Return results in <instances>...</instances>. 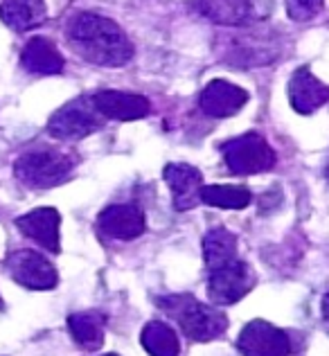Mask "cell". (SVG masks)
Here are the masks:
<instances>
[{
    "instance_id": "8992f818",
    "label": "cell",
    "mask_w": 329,
    "mask_h": 356,
    "mask_svg": "<svg viewBox=\"0 0 329 356\" xmlns=\"http://www.w3.org/2000/svg\"><path fill=\"white\" fill-rule=\"evenodd\" d=\"M102 127H104V118H102V113L95 108L90 97H79V99L68 102V104H63L61 108L54 111L48 122L50 136L59 140L88 138Z\"/></svg>"
},
{
    "instance_id": "9c48e42d",
    "label": "cell",
    "mask_w": 329,
    "mask_h": 356,
    "mask_svg": "<svg viewBox=\"0 0 329 356\" xmlns=\"http://www.w3.org/2000/svg\"><path fill=\"white\" fill-rule=\"evenodd\" d=\"M241 356H289L291 339L284 330L266 321H252L241 330L237 339Z\"/></svg>"
},
{
    "instance_id": "ac0fdd59",
    "label": "cell",
    "mask_w": 329,
    "mask_h": 356,
    "mask_svg": "<svg viewBox=\"0 0 329 356\" xmlns=\"http://www.w3.org/2000/svg\"><path fill=\"white\" fill-rule=\"evenodd\" d=\"M48 7L45 0H3L0 5V21L14 32L34 30L45 21Z\"/></svg>"
},
{
    "instance_id": "4fadbf2b",
    "label": "cell",
    "mask_w": 329,
    "mask_h": 356,
    "mask_svg": "<svg viewBox=\"0 0 329 356\" xmlns=\"http://www.w3.org/2000/svg\"><path fill=\"white\" fill-rule=\"evenodd\" d=\"M248 104V92L230 81L212 79L199 95V108L208 118H230Z\"/></svg>"
},
{
    "instance_id": "8fae6325",
    "label": "cell",
    "mask_w": 329,
    "mask_h": 356,
    "mask_svg": "<svg viewBox=\"0 0 329 356\" xmlns=\"http://www.w3.org/2000/svg\"><path fill=\"white\" fill-rule=\"evenodd\" d=\"M163 178L172 190V201L178 212L192 210L201 203L203 176L196 167L185 163H169L163 170Z\"/></svg>"
},
{
    "instance_id": "5b68a950",
    "label": "cell",
    "mask_w": 329,
    "mask_h": 356,
    "mask_svg": "<svg viewBox=\"0 0 329 356\" xmlns=\"http://www.w3.org/2000/svg\"><path fill=\"white\" fill-rule=\"evenodd\" d=\"M223 163L232 174L250 176L259 172H268L275 165L278 156L259 134H243L221 145Z\"/></svg>"
},
{
    "instance_id": "277c9868",
    "label": "cell",
    "mask_w": 329,
    "mask_h": 356,
    "mask_svg": "<svg viewBox=\"0 0 329 356\" xmlns=\"http://www.w3.org/2000/svg\"><path fill=\"white\" fill-rule=\"evenodd\" d=\"M72 158L52 152V149H36V152L23 154L14 163V174L23 185L32 190H48V187L61 185L72 172Z\"/></svg>"
},
{
    "instance_id": "7402d4cb",
    "label": "cell",
    "mask_w": 329,
    "mask_h": 356,
    "mask_svg": "<svg viewBox=\"0 0 329 356\" xmlns=\"http://www.w3.org/2000/svg\"><path fill=\"white\" fill-rule=\"evenodd\" d=\"M140 341H143V348L152 356H178V352H181L176 332L161 321L147 323L143 334H140Z\"/></svg>"
},
{
    "instance_id": "3957f363",
    "label": "cell",
    "mask_w": 329,
    "mask_h": 356,
    "mask_svg": "<svg viewBox=\"0 0 329 356\" xmlns=\"http://www.w3.org/2000/svg\"><path fill=\"white\" fill-rule=\"evenodd\" d=\"M156 302L172 321L178 323V327H181L183 334L190 341L208 343L219 339L228 330V318H225V314L219 312V309L203 305L194 296L174 293V296L158 298Z\"/></svg>"
},
{
    "instance_id": "2e32d148",
    "label": "cell",
    "mask_w": 329,
    "mask_h": 356,
    "mask_svg": "<svg viewBox=\"0 0 329 356\" xmlns=\"http://www.w3.org/2000/svg\"><path fill=\"white\" fill-rule=\"evenodd\" d=\"M21 63L27 72L34 74H61L65 65L56 45L43 39V36H34V39L25 43L21 52Z\"/></svg>"
},
{
    "instance_id": "ffe728a7",
    "label": "cell",
    "mask_w": 329,
    "mask_h": 356,
    "mask_svg": "<svg viewBox=\"0 0 329 356\" xmlns=\"http://www.w3.org/2000/svg\"><path fill=\"white\" fill-rule=\"evenodd\" d=\"M203 261L208 270L237 259V237L225 228H212L203 237Z\"/></svg>"
},
{
    "instance_id": "7a4b0ae2",
    "label": "cell",
    "mask_w": 329,
    "mask_h": 356,
    "mask_svg": "<svg viewBox=\"0 0 329 356\" xmlns=\"http://www.w3.org/2000/svg\"><path fill=\"white\" fill-rule=\"evenodd\" d=\"M217 52L223 63L234 68H259L280 57V43L273 30L252 25H237L232 32H225L217 39Z\"/></svg>"
},
{
    "instance_id": "d6986e66",
    "label": "cell",
    "mask_w": 329,
    "mask_h": 356,
    "mask_svg": "<svg viewBox=\"0 0 329 356\" xmlns=\"http://www.w3.org/2000/svg\"><path fill=\"white\" fill-rule=\"evenodd\" d=\"M104 316L97 312H79L68 318V332L72 341L83 350H97L104 343Z\"/></svg>"
},
{
    "instance_id": "5bb4252c",
    "label": "cell",
    "mask_w": 329,
    "mask_h": 356,
    "mask_svg": "<svg viewBox=\"0 0 329 356\" xmlns=\"http://www.w3.org/2000/svg\"><path fill=\"white\" fill-rule=\"evenodd\" d=\"M95 108L104 120H118V122H134L149 115L152 104L143 95L136 92H122V90H99L90 97Z\"/></svg>"
},
{
    "instance_id": "e0dca14e",
    "label": "cell",
    "mask_w": 329,
    "mask_h": 356,
    "mask_svg": "<svg viewBox=\"0 0 329 356\" xmlns=\"http://www.w3.org/2000/svg\"><path fill=\"white\" fill-rule=\"evenodd\" d=\"M196 12L221 27H237L250 21V0H196Z\"/></svg>"
},
{
    "instance_id": "ba28073f",
    "label": "cell",
    "mask_w": 329,
    "mask_h": 356,
    "mask_svg": "<svg viewBox=\"0 0 329 356\" xmlns=\"http://www.w3.org/2000/svg\"><path fill=\"white\" fill-rule=\"evenodd\" d=\"M252 284H255V275H252L246 261L241 259H232L228 264L212 268L208 275L210 300L219 307L239 302L252 289Z\"/></svg>"
},
{
    "instance_id": "484cf974",
    "label": "cell",
    "mask_w": 329,
    "mask_h": 356,
    "mask_svg": "<svg viewBox=\"0 0 329 356\" xmlns=\"http://www.w3.org/2000/svg\"><path fill=\"white\" fill-rule=\"evenodd\" d=\"M104 356H118V354H104Z\"/></svg>"
},
{
    "instance_id": "603a6c76",
    "label": "cell",
    "mask_w": 329,
    "mask_h": 356,
    "mask_svg": "<svg viewBox=\"0 0 329 356\" xmlns=\"http://www.w3.org/2000/svg\"><path fill=\"white\" fill-rule=\"evenodd\" d=\"M284 5H287V14L291 21L305 23L323 12L325 0H284Z\"/></svg>"
},
{
    "instance_id": "7c38bea8",
    "label": "cell",
    "mask_w": 329,
    "mask_h": 356,
    "mask_svg": "<svg viewBox=\"0 0 329 356\" xmlns=\"http://www.w3.org/2000/svg\"><path fill=\"white\" fill-rule=\"evenodd\" d=\"M289 102L291 108L300 115H312L329 102V86L303 65L289 79Z\"/></svg>"
},
{
    "instance_id": "d4e9b609",
    "label": "cell",
    "mask_w": 329,
    "mask_h": 356,
    "mask_svg": "<svg viewBox=\"0 0 329 356\" xmlns=\"http://www.w3.org/2000/svg\"><path fill=\"white\" fill-rule=\"evenodd\" d=\"M325 176H327V181H329V163H327V167H325Z\"/></svg>"
},
{
    "instance_id": "6da1fadb",
    "label": "cell",
    "mask_w": 329,
    "mask_h": 356,
    "mask_svg": "<svg viewBox=\"0 0 329 356\" xmlns=\"http://www.w3.org/2000/svg\"><path fill=\"white\" fill-rule=\"evenodd\" d=\"M68 41L86 61L104 68H120L134 59V43L111 18L81 12L68 23Z\"/></svg>"
},
{
    "instance_id": "44dd1931",
    "label": "cell",
    "mask_w": 329,
    "mask_h": 356,
    "mask_svg": "<svg viewBox=\"0 0 329 356\" xmlns=\"http://www.w3.org/2000/svg\"><path fill=\"white\" fill-rule=\"evenodd\" d=\"M250 201V190L241 185H203L201 190V203L221 210H243Z\"/></svg>"
},
{
    "instance_id": "30bf717a",
    "label": "cell",
    "mask_w": 329,
    "mask_h": 356,
    "mask_svg": "<svg viewBox=\"0 0 329 356\" xmlns=\"http://www.w3.org/2000/svg\"><path fill=\"white\" fill-rule=\"evenodd\" d=\"M145 228H147L145 212L134 203L109 205L97 217V230L111 239H120V241L138 239L145 232Z\"/></svg>"
},
{
    "instance_id": "52a82bcc",
    "label": "cell",
    "mask_w": 329,
    "mask_h": 356,
    "mask_svg": "<svg viewBox=\"0 0 329 356\" xmlns=\"http://www.w3.org/2000/svg\"><path fill=\"white\" fill-rule=\"evenodd\" d=\"M7 273L12 275L14 282L32 291H48L59 282V273L52 261L30 248L16 250L7 257Z\"/></svg>"
},
{
    "instance_id": "9a60e30c",
    "label": "cell",
    "mask_w": 329,
    "mask_h": 356,
    "mask_svg": "<svg viewBox=\"0 0 329 356\" xmlns=\"http://www.w3.org/2000/svg\"><path fill=\"white\" fill-rule=\"evenodd\" d=\"M59 226H61V214L54 208H36L16 219V228L21 230L25 237H30L32 241L39 243L41 248L50 252L61 250Z\"/></svg>"
},
{
    "instance_id": "cb8c5ba5",
    "label": "cell",
    "mask_w": 329,
    "mask_h": 356,
    "mask_svg": "<svg viewBox=\"0 0 329 356\" xmlns=\"http://www.w3.org/2000/svg\"><path fill=\"white\" fill-rule=\"evenodd\" d=\"M321 312H323V321H325V325L329 327V293H325V298H323Z\"/></svg>"
}]
</instances>
